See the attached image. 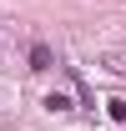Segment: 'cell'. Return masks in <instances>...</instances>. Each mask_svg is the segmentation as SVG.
Returning a JSON list of instances; mask_svg holds the SVG:
<instances>
[{"label":"cell","mask_w":126,"mask_h":131,"mask_svg":"<svg viewBox=\"0 0 126 131\" xmlns=\"http://www.w3.org/2000/svg\"><path fill=\"white\" fill-rule=\"evenodd\" d=\"M30 71H50V46H30Z\"/></svg>","instance_id":"6da1fadb"}]
</instances>
